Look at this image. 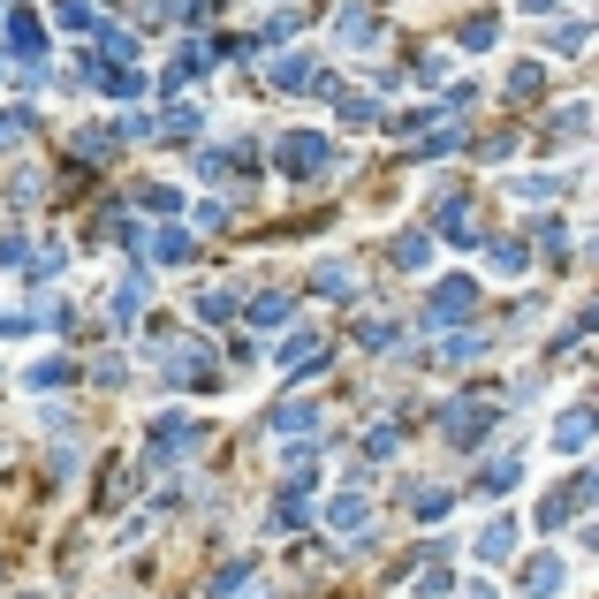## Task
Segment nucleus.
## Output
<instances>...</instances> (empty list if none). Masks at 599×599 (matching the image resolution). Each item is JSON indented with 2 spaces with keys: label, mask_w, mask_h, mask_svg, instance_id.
<instances>
[{
  "label": "nucleus",
  "mask_w": 599,
  "mask_h": 599,
  "mask_svg": "<svg viewBox=\"0 0 599 599\" xmlns=\"http://www.w3.org/2000/svg\"><path fill=\"white\" fill-rule=\"evenodd\" d=\"M23 129H31V114H23V107H0V152H8Z\"/></svg>",
  "instance_id": "29"
},
{
  "label": "nucleus",
  "mask_w": 599,
  "mask_h": 599,
  "mask_svg": "<svg viewBox=\"0 0 599 599\" xmlns=\"http://www.w3.org/2000/svg\"><path fill=\"white\" fill-rule=\"evenodd\" d=\"M273 91H335L319 77V61H303V53H281L273 61Z\"/></svg>",
  "instance_id": "6"
},
{
  "label": "nucleus",
  "mask_w": 599,
  "mask_h": 599,
  "mask_svg": "<svg viewBox=\"0 0 599 599\" xmlns=\"http://www.w3.org/2000/svg\"><path fill=\"white\" fill-rule=\"evenodd\" d=\"M547 46H555V53H577V46H585V23H555Z\"/></svg>",
  "instance_id": "35"
},
{
  "label": "nucleus",
  "mask_w": 599,
  "mask_h": 599,
  "mask_svg": "<svg viewBox=\"0 0 599 599\" xmlns=\"http://www.w3.org/2000/svg\"><path fill=\"white\" fill-rule=\"evenodd\" d=\"M251 319H258V327H281V319H289V297H258Z\"/></svg>",
  "instance_id": "31"
},
{
  "label": "nucleus",
  "mask_w": 599,
  "mask_h": 599,
  "mask_svg": "<svg viewBox=\"0 0 599 599\" xmlns=\"http://www.w3.org/2000/svg\"><path fill=\"white\" fill-rule=\"evenodd\" d=\"M99 84L114 91V99H137V69H99Z\"/></svg>",
  "instance_id": "32"
},
{
  "label": "nucleus",
  "mask_w": 599,
  "mask_h": 599,
  "mask_svg": "<svg viewBox=\"0 0 599 599\" xmlns=\"http://www.w3.org/2000/svg\"><path fill=\"white\" fill-rule=\"evenodd\" d=\"M273 160H281V174H289V182H311V174H327V160H335V152H327V137H319V129H289Z\"/></svg>",
  "instance_id": "1"
},
{
  "label": "nucleus",
  "mask_w": 599,
  "mask_h": 599,
  "mask_svg": "<svg viewBox=\"0 0 599 599\" xmlns=\"http://www.w3.org/2000/svg\"><path fill=\"white\" fill-rule=\"evenodd\" d=\"M539 84H547V69H539V61H523V69H516V77H509V91H516V99H531V91H539Z\"/></svg>",
  "instance_id": "30"
},
{
  "label": "nucleus",
  "mask_w": 599,
  "mask_h": 599,
  "mask_svg": "<svg viewBox=\"0 0 599 599\" xmlns=\"http://www.w3.org/2000/svg\"><path fill=\"white\" fill-rule=\"evenodd\" d=\"M198 418H160V426H152V463H174V456H190V448H198Z\"/></svg>",
  "instance_id": "5"
},
{
  "label": "nucleus",
  "mask_w": 599,
  "mask_h": 599,
  "mask_svg": "<svg viewBox=\"0 0 599 599\" xmlns=\"http://www.w3.org/2000/svg\"><path fill=\"white\" fill-rule=\"evenodd\" d=\"M516 486V456H493V463H486V493H509Z\"/></svg>",
  "instance_id": "26"
},
{
  "label": "nucleus",
  "mask_w": 599,
  "mask_h": 599,
  "mask_svg": "<svg viewBox=\"0 0 599 599\" xmlns=\"http://www.w3.org/2000/svg\"><path fill=\"white\" fill-rule=\"evenodd\" d=\"M395 266H402V273H418V266H432V236H426V228L395 243Z\"/></svg>",
  "instance_id": "13"
},
{
  "label": "nucleus",
  "mask_w": 599,
  "mask_h": 599,
  "mask_svg": "<svg viewBox=\"0 0 599 599\" xmlns=\"http://www.w3.org/2000/svg\"><path fill=\"white\" fill-rule=\"evenodd\" d=\"M501 39V16H471V23H463V46H493Z\"/></svg>",
  "instance_id": "25"
},
{
  "label": "nucleus",
  "mask_w": 599,
  "mask_h": 599,
  "mask_svg": "<svg viewBox=\"0 0 599 599\" xmlns=\"http://www.w3.org/2000/svg\"><path fill=\"white\" fill-rule=\"evenodd\" d=\"M311 281H319V297H357V273H349L342 258H327V266H319Z\"/></svg>",
  "instance_id": "11"
},
{
  "label": "nucleus",
  "mask_w": 599,
  "mask_h": 599,
  "mask_svg": "<svg viewBox=\"0 0 599 599\" xmlns=\"http://www.w3.org/2000/svg\"><path fill=\"white\" fill-rule=\"evenodd\" d=\"M303 493H311V478H297V486H289V493H281V523H303V509H311V501H303Z\"/></svg>",
  "instance_id": "24"
},
{
  "label": "nucleus",
  "mask_w": 599,
  "mask_h": 599,
  "mask_svg": "<svg viewBox=\"0 0 599 599\" xmlns=\"http://www.w3.org/2000/svg\"><path fill=\"white\" fill-rule=\"evenodd\" d=\"M137 311H144V273H129L122 297H114V311H107V319H114V335H122V327H137Z\"/></svg>",
  "instance_id": "9"
},
{
  "label": "nucleus",
  "mask_w": 599,
  "mask_h": 599,
  "mask_svg": "<svg viewBox=\"0 0 599 599\" xmlns=\"http://www.w3.org/2000/svg\"><path fill=\"white\" fill-rule=\"evenodd\" d=\"M77 152H84V160H107V152H114V129H84Z\"/></svg>",
  "instance_id": "28"
},
{
  "label": "nucleus",
  "mask_w": 599,
  "mask_h": 599,
  "mask_svg": "<svg viewBox=\"0 0 599 599\" xmlns=\"http://www.w3.org/2000/svg\"><path fill=\"white\" fill-rule=\"evenodd\" d=\"M190 251H198L190 228H160V236H152V258H168V266H174V258H190Z\"/></svg>",
  "instance_id": "18"
},
{
  "label": "nucleus",
  "mask_w": 599,
  "mask_h": 599,
  "mask_svg": "<svg viewBox=\"0 0 599 599\" xmlns=\"http://www.w3.org/2000/svg\"><path fill=\"white\" fill-rule=\"evenodd\" d=\"M198 69H206V46H182V53H174V61H168V77H160V84H190V77H198Z\"/></svg>",
  "instance_id": "15"
},
{
  "label": "nucleus",
  "mask_w": 599,
  "mask_h": 599,
  "mask_svg": "<svg viewBox=\"0 0 599 599\" xmlns=\"http://www.w3.org/2000/svg\"><path fill=\"white\" fill-rule=\"evenodd\" d=\"M471 599H493V585H471Z\"/></svg>",
  "instance_id": "39"
},
{
  "label": "nucleus",
  "mask_w": 599,
  "mask_h": 599,
  "mask_svg": "<svg viewBox=\"0 0 599 599\" xmlns=\"http://www.w3.org/2000/svg\"><path fill=\"white\" fill-rule=\"evenodd\" d=\"M69 380H77L69 357H39V365H31V387H69Z\"/></svg>",
  "instance_id": "17"
},
{
  "label": "nucleus",
  "mask_w": 599,
  "mask_h": 599,
  "mask_svg": "<svg viewBox=\"0 0 599 599\" xmlns=\"http://www.w3.org/2000/svg\"><path fill=\"white\" fill-rule=\"evenodd\" d=\"M471 303H478V281H471V273H456V281H440V289L426 297V311H418V319H426V327H448V319H463Z\"/></svg>",
  "instance_id": "2"
},
{
  "label": "nucleus",
  "mask_w": 599,
  "mask_h": 599,
  "mask_svg": "<svg viewBox=\"0 0 599 599\" xmlns=\"http://www.w3.org/2000/svg\"><path fill=\"white\" fill-rule=\"evenodd\" d=\"M410 509L432 523V516H448V493H432V486H426V493H410Z\"/></svg>",
  "instance_id": "36"
},
{
  "label": "nucleus",
  "mask_w": 599,
  "mask_h": 599,
  "mask_svg": "<svg viewBox=\"0 0 599 599\" xmlns=\"http://www.w3.org/2000/svg\"><path fill=\"white\" fill-rule=\"evenodd\" d=\"M16 258H23V243H16V236H0V266H16Z\"/></svg>",
  "instance_id": "38"
},
{
  "label": "nucleus",
  "mask_w": 599,
  "mask_h": 599,
  "mask_svg": "<svg viewBox=\"0 0 599 599\" xmlns=\"http://www.w3.org/2000/svg\"><path fill=\"white\" fill-rule=\"evenodd\" d=\"M327 523H335V531H357V523H365V493H357V486H349L342 501H335V509H327Z\"/></svg>",
  "instance_id": "19"
},
{
  "label": "nucleus",
  "mask_w": 599,
  "mask_h": 599,
  "mask_svg": "<svg viewBox=\"0 0 599 599\" xmlns=\"http://www.w3.org/2000/svg\"><path fill=\"white\" fill-rule=\"evenodd\" d=\"M523 266H531L523 243H493V273H523Z\"/></svg>",
  "instance_id": "27"
},
{
  "label": "nucleus",
  "mask_w": 599,
  "mask_h": 599,
  "mask_svg": "<svg viewBox=\"0 0 599 599\" xmlns=\"http://www.w3.org/2000/svg\"><path fill=\"white\" fill-rule=\"evenodd\" d=\"M168 380L174 387H213L220 372H213V349L206 342H168Z\"/></svg>",
  "instance_id": "3"
},
{
  "label": "nucleus",
  "mask_w": 599,
  "mask_h": 599,
  "mask_svg": "<svg viewBox=\"0 0 599 599\" xmlns=\"http://www.w3.org/2000/svg\"><path fill=\"white\" fill-rule=\"evenodd\" d=\"M523 592H531V599H555V592H561V561L539 555L531 569H523Z\"/></svg>",
  "instance_id": "8"
},
{
  "label": "nucleus",
  "mask_w": 599,
  "mask_h": 599,
  "mask_svg": "<svg viewBox=\"0 0 599 599\" xmlns=\"http://www.w3.org/2000/svg\"><path fill=\"white\" fill-rule=\"evenodd\" d=\"M144 206H152V213H174V206H182V190H168V182H152V190H144Z\"/></svg>",
  "instance_id": "37"
},
{
  "label": "nucleus",
  "mask_w": 599,
  "mask_h": 599,
  "mask_svg": "<svg viewBox=\"0 0 599 599\" xmlns=\"http://www.w3.org/2000/svg\"><path fill=\"white\" fill-rule=\"evenodd\" d=\"M478 357V335H456V342H440V365H471Z\"/></svg>",
  "instance_id": "34"
},
{
  "label": "nucleus",
  "mask_w": 599,
  "mask_h": 599,
  "mask_svg": "<svg viewBox=\"0 0 599 599\" xmlns=\"http://www.w3.org/2000/svg\"><path fill=\"white\" fill-rule=\"evenodd\" d=\"M547 137H585V107H561L555 122H547Z\"/></svg>",
  "instance_id": "33"
},
{
  "label": "nucleus",
  "mask_w": 599,
  "mask_h": 599,
  "mask_svg": "<svg viewBox=\"0 0 599 599\" xmlns=\"http://www.w3.org/2000/svg\"><path fill=\"white\" fill-rule=\"evenodd\" d=\"M585 440H592V410H569V418H561V432H555V448H561V456H577Z\"/></svg>",
  "instance_id": "12"
},
{
  "label": "nucleus",
  "mask_w": 599,
  "mask_h": 599,
  "mask_svg": "<svg viewBox=\"0 0 599 599\" xmlns=\"http://www.w3.org/2000/svg\"><path fill=\"white\" fill-rule=\"evenodd\" d=\"M440 426H448V440H463V448H471V440H486V426H493V402H471V395H463V402H448V410H440Z\"/></svg>",
  "instance_id": "4"
},
{
  "label": "nucleus",
  "mask_w": 599,
  "mask_h": 599,
  "mask_svg": "<svg viewBox=\"0 0 599 599\" xmlns=\"http://www.w3.org/2000/svg\"><path fill=\"white\" fill-rule=\"evenodd\" d=\"M273 426H281V432H289V440H297V432H311V426H319V410H311V402H289V410H281Z\"/></svg>",
  "instance_id": "23"
},
{
  "label": "nucleus",
  "mask_w": 599,
  "mask_h": 599,
  "mask_svg": "<svg viewBox=\"0 0 599 599\" xmlns=\"http://www.w3.org/2000/svg\"><path fill=\"white\" fill-rule=\"evenodd\" d=\"M91 8H99V0H53V23H61V31H91V23H99Z\"/></svg>",
  "instance_id": "14"
},
{
  "label": "nucleus",
  "mask_w": 599,
  "mask_h": 599,
  "mask_svg": "<svg viewBox=\"0 0 599 599\" xmlns=\"http://www.w3.org/2000/svg\"><path fill=\"white\" fill-rule=\"evenodd\" d=\"M342 122H380V99H365V91H342Z\"/></svg>",
  "instance_id": "21"
},
{
  "label": "nucleus",
  "mask_w": 599,
  "mask_h": 599,
  "mask_svg": "<svg viewBox=\"0 0 599 599\" xmlns=\"http://www.w3.org/2000/svg\"><path fill=\"white\" fill-rule=\"evenodd\" d=\"M380 39V23H372V16H357V8H349L342 16V46H372Z\"/></svg>",
  "instance_id": "22"
},
{
  "label": "nucleus",
  "mask_w": 599,
  "mask_h": 599,
  "mask_svg": "<svg viewBox=\"0 0 599 599\" xmlns=\"http://www.w3.org/2000/svg\"><path fill=\"white\" fill-rule=\"evenodd\" d=\"M281 365H289V372H319V365H327V342H319V335H297V342L281 349Z\"/></svg>",
  "instance_id": "10"
},
{
  "label": "nucleus",
  "mask_w": 599,
  "mask_h": 599,
  "mask_svg": "<svg viewBox=\"0 0 599 599\" xmlns=\"http://www.w3.org/2000/svg\"><path fill=\"white\" fill-rule=\"evenodd\" d=\"M39 16H31V8H8V46H16V53H23V61H31V53H39Z\"/></svg>",
  "instance_id": "7"
},
{
  "label": "nucleus",
  "mask_w": 599,
  "mask_h": 599,
  "mask_svg": "<svg viewBox=\"0 0 599 599\" xmlns=\"http://www.w3.org/2000/svg\"><path fill=\"white\" fill-rule=\"evenodd\" d=\"M509 547H516V523H509V516H493V523H486V539H478V555H486V561H501Z\"/></svg>",
  "instance_id": "16"
},
{
  "label": "nucleus",
  "mask_w": 599,
  "mask_h": 599,
  "mask_svg": "<svg viewBox=\"0 0 599 599\" xmlns=\"http://www.w3.org/2000/svg\"><path fill=\"white\" fill-rule=\"evenodd\" d=\"M99 53H107V69H122L129 53H137V39H129V31H114V23H107V31H99Z\"/></svg>",
  "instance_id": "20"
}]
</instances>
